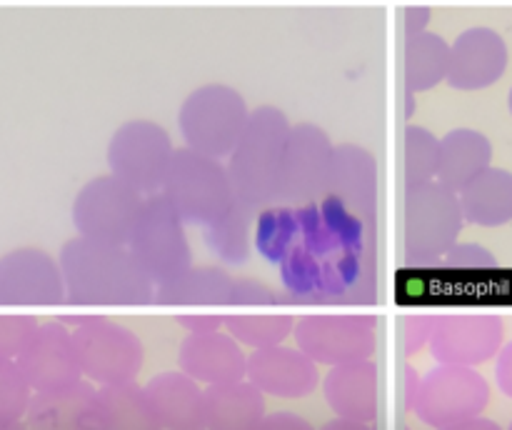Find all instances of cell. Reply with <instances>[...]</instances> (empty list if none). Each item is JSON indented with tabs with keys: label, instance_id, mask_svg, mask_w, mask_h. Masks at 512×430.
I'll use <instances>...</instances> for the list:
<instances>
[{
	"label": "cell",
	"instance_id": "obj_1",
	"mask_svg": "<svg viewBox=\"0 0 512 430\" xmlns=\"http://www.w3.org/2000/svg\"><path fill=\"white\" fill-rule=\"evenodd\" d=\"M298 238L280 263V278L295 303L370 305L378 295L370 220L328 195L295 205Z\"/></svg>",
	"mask_w": 512,
	"mask_h": 430
},
{
	"label": "cell",
	"instance_id": "obj_2",
	"mask_svg": "<svg viewBox=\"0 0 512 430\" xmlns=\"http://www.w3.org/2000/svg\"><path fill=\"white\" fill-rule=\"evenodd\" d=\"M70 300L105 308H143L155 300L148 273L125 243L85 238L75 240L63 255Z\"/></svg>",
	"mask_w": 512,
	"mask_h": 430
},
{
	"label": "cell",
	"instance_id": "obj_3",
	"mask_svg": "<svg viewBox=\"0 0 512 430\" xmlns=\"http://www.w3.org/2000/svg\"><path fill=\"white\" fill-rule=\"evenodd\" d=\"M290 130L293 128L288 118L270 105L250 113L248 125L228 160V173L240 203L250 205L253 210L278 203L280 173H283Z\"/></svg>",
	"mask_w": 512,
	"mask_h": 430
},
{
	"label": "cell",
	"instance_id": "obj_4",
	"mask_svg": "<svg viewBox=\"0 0 512 430\" xmlns=\"http://www.w3.org/2000/svg\"><path fill=\"white\" fill-rule=\"evenodd\" d=\"M465 213L458 190L440 180L408 188L403 213L405 263L433 265L455 245L463 230Z\"/></svg>",
	"mask_w": 512,
	"mask_h": 430
},
{
	"label": "cell",
	"instance_id": "obj_5",
	"mask_svg": "<svg viewBox=\"0 0 512 430\" xmlns=\"http://www.w3.org/2000/svg\"><path fill=\"white\" fill-rule=\"evenodd\" d=\"M163 195L180 213L185 223L208 225L235 203V188L228 168L218 158L200 150H175L168 175L163 180Z\"/></svg>",
	"mask_w": 512,
	"mask_h": 430
},
{
	"label": "cell",
	"instance_id": "obj_6",
	"mask_svg": "<svg viewBox=\"0 0 512 430\" xmlns=\"http://www.w3.org/2000/svg\"><path fill=\"white\" fill-rule=\"evenodd\" d=\"M248 118L243 95L228 85H203L180 108V130L188 148L223 158L233 153Z\"/></svg>",
	"mask_w": 512,
	"mask_h": 430
},
{
	"label": "cell",
	"instance_id": "obj_7",
	"mask_svg": "<svg viewBox=\"0 0 512 430\" xmlns=\"http://www.w3.org/2000/svg\"><path fill=\"white\" fill-rule=\"evenodd\" d=\"M128 248L155 283L175 278L193 265L188 238H185V220L163 193H153L145 200Z\"/></svg>",
	"mask_w": 512,
	"mask_h": 430
},
{
	"label": "cell",
	"instance_id": "obj_8",
	"mask_svg": "<svg viewBox=\"0 0 512 430\" xmlns=\"http://www.w3.org/2000/svg\"><path fill=\"white\" fill-rule=\"evenodd\" d=\"M490 400V388L473 365L440 363L420 380L415 413L430 425L460 428L465 420L483 413Z\"/></svg>",
	"mask_w": 512,
	"mask_h": 430
},
{
	"label": "cell",
	"instance_id": "obj_9",
	"mask_svg": "<svg viewBox=\"0 0 512 430\" xmlns=\"http://www.w3.org/2000/svg\"><path fill=\"white\" fill-rule=\"evenodd\" d=\"M145 198L138 188L125 183L118 175H103L93 180L75 200V225L85 238L108 240L128 245Z\"/></svg>",
	"mask_w": 512,
	"mask_h": 430
},
{
	"label": "cell",
	"instance_id": "obj_10",
	"mask_svg": "<svg viewBox=\"0 0 512 430\" xmlns=\"http://www.w3.org/2000/svg\"><path fill=\"white\" fill-rule=\"evenodd\" d=\"M173 155L175 148L170 135L160 125L138 120L115 130L108 148V163L110 170L125 183L138 188L143 195H153L163 188Z\"/></svg>",
	"mask_w": 512,
	"mask_h": 430
},
{
	"label": "cell",
	"instance_id": "obj_11",
	"mask_svg": "<svg viewBox=\"0 0 512 430\" xmlns=\"http://www.w3.org/2000/svg\"><path fill=\"white\" fill-rule=\"evenodd\" d=\"M80 370L95 383H125L140 373L143 343L123 325L103 318L83 320V328L73 338Z\"/></svg>",
	"mask_w": 512,
	"mask_h": 430
},
{
	"label": "cell",
	"instance_id": "obj_12",
	"mask_svg": "<svg viewBox=\"0 0 512 430\" xmlns=\"http://www.w3.org/2000/svg\"><path fill=\"white\" fill-rule=\"evenodd\" d=\"M373 325L370 315H305L295 325V340L315 363L343 365L370 358L375 350Z\"/></svg>",
	"mask_w": 512,
	"mask_h": 430
},
{
	"label": "cell",
	"instance_id": "obj_13",
	"mask_svg": "<svg viewBox=\"0 0 512 430\" xmlns=\"http://www.w3.org/2000/svg\"><path fill=\"white\" fill-rule=\"evenodd\" d=\"M278 303V295L268 285L258 280H233L225 305V328L243 345H280L290 335L295 320L290 313H280Z\"/></svg>",
	"mask_w": 512,
	"mask_h": 430
},
{
	"label": "cell",
	"instance_id": "obj_14",
	"mask_svg": "<svg viewBox=\"0 0 512 430\" xmlns=\"http://www.w3.org/2000/svg\"><path fill=\"white\" fill-rule=\"evenodd\" d=\"M333 153L335 148L330 145L328 135L315 125L305 123L290 130L283 173H280L278 203L305 205L328 193Z\"/></svg>",
	"mask_w": 512,
	"mask_h": 430
},
{
	"label": "cell",
	"instance_id": "obj_15",
	"mask_svg": "<svg viewBox=\"0 0 512 430\" xmlns=\"http://www.w3.org/2000/svg\"><path fill=\"white\" fill-rule=\"evenodd\" d=\"M428 345L438 363H485L503 345V320L490 313L435 315Z\"/></svg>",
	"mask_w": 512,
	"mask_h": 430
},
{
	"label": "cell",
	"instance_id": "obj_16",
	"mask_svg": "<svg viewBox=\"0 0 512 430\" xmlns=\"http://www.w3.org/2000/svg\"><path fill=\"white\" fill-rule=\"evenodd\" d=\"M508 68V45L495 30L470 28L450 48L448 83L458 90H480L500 80Z\"/></svg>",
	"mask_w": 512,
	"mask_h": 430
},
{
	"label": "cell",
	"instance_id": "obj_17",
	"mask_svg": "<svg viewBox=\"0 0 512 430\" xmlns=\"http://www.w3.org/2000/svg\"><path fill=\"white\" fill-rule=\"evenodd\" d=\"M248 378L263 393L278 398H303L318 385V368L305 350L268 345L255 348L248 358Z\"/></svg>",
	"mask_w": 512,
	"mask_h": 430
},
{
	"label": "cell",
	"instance_id": "obj_18",
	"mask_svg": "<svg viewBox=\"0 0 512 430\" xmlns=\"http://www.w3.org/2000/svg\"><path fill=\"white\" fill-rule=\"evenodd\" d=\"M180 368L205 385L235 383L248 375V360L238 348L233 335H223L220 330L210 333H190L180 345Z\"/></svg>",
	"mask_w": 512,
	"mask_h": 430
},
{
	"label": "cell",
	"instance_id": "obj_19",
	"mask_svg": "<svg viewBox=\"0 0 512 430\" xmlns=\"http://www.w3.org/2000/svg\"><path fill=\"white\" fill-rule=\"evenodd\" d=\"M325 398L340 418L370 423L378 413V370L368 360L333 365L325 378Z\"/></svg>",
	"mask_w": 512,
	"mask_h": 430
},
{
	"label": "cell",
	"instance_id": "obj_20",
	"mask_svg": "<svg viewBox=\"0 0 512 430\" xmlns=\"http://www.w3.org/2000/svg\"><path fill=\"white\" fill-rule=\"evenodd\" d=\"M328 195L343 200L353 213L370 220L378 198V170L368 150L358 145H340L330 165Z\"/></svg>",
	"mask_w": 512,
	"mask_h": 430
},
{
	"label": "cell",
	"instance_id": "obj_21",
	"mask_svg": "<svg viewBox=\"0 0 512 430\" xmlns=\"http://www.w3.org/2000/svg\"><path fill=\"white\" fill-rule=\"evenodd\" d=\"M188 373H163L145 385L155 425L160 428H205L203 390Z\"/></svg>",
	"mask_w": 512,
	"mask_h": 430
},
{
	"label": "cell",
	"instance_id": "obj_22",
	"mask_svg": "<svg viewBox=\"0 0 512 430\" xmlns=\"http://www.w3.org/2000/svg\"><path fill=\"white\" fill-rule=\"evenodd\" d=\"M233 278L223 268H193L158 283L155 303L178 310H225Z\"/></svg>",
	"mask_w": 512,
	"mask_h": 430
},
{
	"label": "cell",
	"instance_id": "obj_23",
	"mask_svg": "<svg viewBox=\"0 0 512 430\" xmlns=\"http://www.w3.org/2000/svg\"><path fill=\"white\" fill-rule=\"evenodd\" d=\"M263 390L253 383H220L203 390L205 428H258L263 423Z\"/></svg>",
	"mask_w": 512,
	"mask_h": 430
},
{
	"label": "cell",
	"instance_id": "obj_24",
	"mask_svg": "<svg viewBox=\"0 0 512 430\" xmlns=\"http://www.w3.org/2000/svg\"><path fill=\"white\" fill-rule=\"evenodd\" d=\"M458 195L468 223L498 228L512 220V173L508 170L485 168Z\"/></svg>",
	"mask_w": 512,
	"mask_h": 430
},
{
	"label": "cell",
	"instance_id": "obj_25",
	"mask_svg": "<svg viewBox=\"0 0 512 430\" xmlns=\"http://www.w3.org/2000/svg\"><path fill=\"white\" fill-rule=\"evenodd\" d=\"M490 160H493V145L483 133L470 128L450 130L440 140L438 180L460 193L475 175L490 168Z\"/></svg>",
	"mask_w": 512,
	"mask_h": 430
},
{
	"label": "cell",
	"instance_id": "obj_26",
	"mask_svg": "<svg viewBox=\"0 0 512 430\" xmlns=\"http://www.w3.org/2000/svg\"><path fill=\"white\" fill-rule=\"evenodd\" d=\"M98 420L100 428H155L145 388H138L133 380L108 383L100 390Z\"/></svg>",
	"mask_w": 512,
	"mask_h": 430
},
{
	"label": "cell",
	"instance_id": "obj_27",
	"mask_svg": "<svg viewBox=\"0 0 512 430\" xmlns=\"http://www.w3.org/2000/svg\"><path fill=\"white\" fill-rule=\"evenodd\" d=\"M450 48L430 33L408 35L405 43V83L408 90H428L448 78Z\"/></svg>",
	"mask_w": 512,
	"mask_h": 430
},
{
	"label": "cell",
	"instance_id": "obj_28",
	"mask_svg": "<svg viewBox=\"0 0 512 430\" xmlns=\"http://www.w3.org/2000/svg\"><path fill=\"white\" fill-rule=\"evenodd\" d=\"M255 213L258 210L235 198L228 213L205 225L203 233L210 253L218 255L223 263H245L250 255V223Z\"/></svg>",
	"mask_w": 512,
	"mask_h": 430
},
{
	"label": "cell",
	"instance_id": "obj_29",
	"mask_svg": "<svg viewBox=\"0 0 512 430\" xmlns=\"http://www.w3.org/2000/svg\"><path fill=\"white\" fill-rule=\"evenodd\" d=\"M295 238H298V210H295V205H270L258 215L255 245L265 260L275 265L283 263L293 250Z\"/></svg>",
	"mask_w": 512,
	"mask_h": 430
},
{
	"label": "cell",
	"instance_id": "obj_30",
	"mask_svg": "<svg viewBox=\"0 0 512 430\" xmlns=\"http://www.w3.org/2000/svg\"><path fill=\"white\" fill-rule=\"evenodd\" d=\"M403 145V170L408 188L438 178L440 140L430 130L418 128V125H408Z\"/></svg>",
	"mask_w": 512,
	"mask_h": 430
},
{
	"label": "cell",
	"instance_id": "obj_31",
	"mask_svg": "<svg viewBox=\"0 0 512 430\" xmlns=\"http://www.w3.org/2000/svg\"><path fill=\"white\" fill-rule=\"evenodd\" d=\"M440 263L453 265V268H498V260L490 250L475 243H455L448 253L440 258Z\"/></svg>",
	"mask_w": 512,
	"mask_h": 430
},
{
	"label": "cell",
	"instance_id": "obj_32",
	"mask_svg": "<svg viewBox=\"0 0 512 430\" xmlns=\"http://www.w3.org/2000/svg\"><path fill=\"white\" fill-rule=\"evenodd\" d=\"M435 315L430 313H413L403 320V345L405 353H418L423 345H428L430 333H433Z\"/></svg>",
	"mask_w": 512,
	"mask_h": 430
},
{
	"label": "cell",
	"instance_id": "obj_33",
	"mask_svg": "<svg viewBox=\"0 0 512 430\" xmlns=\"http://www.w3.org/2000/svg\"><path fill=\"white\" fill-rule=\"evenodd\" d=\"M178 323H183L190 333H210L225 325V310H178Z\"/></svg>",
	"mask_w": 512,
	"mask_h": 430
},
{
	"label": "cell",
	"instance_id": "obj_34",
	"mask_svg": "<svg viewBox=\"0 0 512 430\" xmlns=\"http://www.w3.org/2000/svg\"><path fill=\"white\" fill-rule=\"evenodd\" d=\"M495 378H498L500 390L508 398H512V343L505 345L498 355V365H495Z\"/></svg>",
	"mask_w": 512,
	"mask_h": 430
},
{
	"label": "cell",
	"instance_id": "obj_35",
	"mask_svg": "<svg viewBox=\"0 0 512 430\" xmlns=\"http://www.w3.org/2000/svg\"><path fill=\"white\" fill-rule=\"evenodd\" d=\"M260 428H308V423L303 418H298V415L278 413L270 415V418H263Z\"/></svg>",
	"mask_w": 512,
	"mask_h": 430
},
{
	"label": "cell",
	"instance_id": "obj_36",
	"mask_svg": "<svg viewBox=\"0 0 512 430\" xmlns=\"http://www.w3.org/2000/svg\"><path fill=\"white\" fill-rule=\"evenodd\" d=\"M428 18H430V13L425 8H408V10H405V25H408V35L423 33Z\"/></svg>",
	"mask_w": 512,
	"mask_h": 430
},
{
	"label": "cell",
	"instance_id": "obj_37",
	"mask_svg": "<svg viewBox=\"0 0 512 430\" xmlns=\"http://www.w3.org/2000/svg\"><path fill=\"white\" fill-rule=\"evenodd\" d=\"M420 380L423 378H418L413 368H405V408L408 410L415 408V398H418Z\"/></svg>",
	"mask_w": 512,
	"mask_h": 430
},
{
	"label": "cell",
	"instance_id": "obj_38",
	"mask_svg": "<svg viewBox=\"0 0 512 430\" xmlns=\"http://www.w3.org/2000/svg\"><path fill=\"white\" fill-rule=\"evenodd\" d=\"M508 103H510V113H512V90H510V100H508Z\"/></svg>",
	"mask_w": 512,
	"mask_h": 430
}]
</instances>
